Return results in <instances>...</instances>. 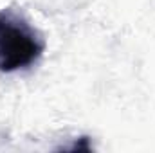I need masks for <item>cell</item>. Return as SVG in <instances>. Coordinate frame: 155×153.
I'll list each match as a JSON object with an SVG mask.
<instances>
[{
  "mask_svg": "<svg viewBox=\"0 0 155 153\" xmlns=\"http://www.w3.org/2000/svg\"><path fill=\"white\" fill-rule=\"evenodd\" d=\"M45 50V40L24 16L0 11V72H16L35 65Z\"/></svg>",
  "mask_w": 155,
  "mask_h": 153,
  "instance_id": "6da1fadb",
  "label": "cell"
}]
</instances>
